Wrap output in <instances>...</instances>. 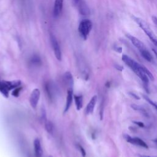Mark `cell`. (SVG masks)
<instances>
[{"instance_id": "6da1fadb", "label": "cell", "mask_w": 157, "mask_h": 157, "mask_svg": "<svg viewBox=\"0 0 157 157\" xmlns=\"http://www.w3.org/2000/svg\"><path fill=\"white\" fill-rule=\"evenodd\" d=\"M122 60L140 78L143 82L144 88L148 93H149L148 85L150 79L145 72V67L140 64L126 55H123Z\"/></svg>"}, {"instance_id": "7a4b0ae2", "label": "cell", "mask_w": 157, "mask_h": 157, "mask_svg": "<svg viewBox=\"0 0 157 157\" xmlns=\"http://www.w3.org/2000/svg\"><path fill=\"white\" fill-rule=\"evenodd\" d=\"M134 20L139 25L140 28L144 31V33L147 34V36L150 38L151 41L154 44V45L157 47V37L151 30L149 25L142 18L139 17H133Z\"/></svg>"}, {"instance_id": "3957f363", "label": "cell", "mask_w": 157, "mask_h": 157, "mask_svg": "<svg viewBox=\"0 0 157 157\" xmlns=\"http://www.w3.org/2000/svg\"><path fill=\"white\" fill-rule=\"evenodd\" d=\"M21 84L20 80L5 81L0 80V92L6 98L8 97V92L9 90L18 87Z\"/></svg>"}, {"instance_id": "277c9868", "label": "cell", "mask_w": 157, "mask_h": 157, "mask_svg": "<svg viewBox=\"0 0 157 157\" xmlns=\"http://www.w3.org/2000/svg\"><path fill=\"white\" fill-rule=\"evenodd\" d=\"M92 28V23L88 19L83 20L79 24L78 32L81 37L86 40Z\"/></svg>"}, {"instance_id": "5b68a950", "label": "cell", "mask_w": 157, "mask_h": 157, "mask_svg": "<svg viewBox=\"0 0 157 157\" xmlns=\"http://www.w3.org/2000/svg\"><path fill=\"white\" fill-rule=\"evenodd\" d=\"M50 41H51V44H52L53 50L54 52V54H55L56 58L58 61H61V52L59 45L55 36L52 34H50Z\"/></svg>"}, {"instance_id": "8992f818", "label": "cell", "mask_w": 157, "mask_h": 157, "mask_svg": "<svg viewBox=\"0 0 157 157\" xmlns=\"http://www.w3.org/2000/svg\"><path fill=\"white\" fill-rule=\"evenodd\" d=\"M45 90L48 98L50 100H53L56 93V90L55 84L51 81L46 82L45 84Z\"/></svg>"}, {"instance_id": "52a82bcc", "label": "cell", "mask_w": 157, "mask_h": 157, "mask_svg": "<svg viewBox=\"0 0 157 157\" xmlns=\"http://www.w3.org/2000/svg\"><path fill=\"white\" fill-rule=\"evenodd\" d=\"M124 137L128 142L131 144L138 145V146L144 147L145 148H148L147 144L143 140H142L139 137H132L129 135H126V134L124 136Z\"/></svg>"}, {"instance_id": "ba28073f", "label": "cell", "mask_w": 157, "mask_h": 157, "mask_svg": "<svg viewBox=\"0 0 157 157\" xmlns=\"http://www.w3.org/2000/svg\"><path fill=\"white\" fill-rule=\"evenodd\" d=\"M40 92L39 89L35 88L32 91L29 97V102H30L31 106L33 109H36V107H37V105L38 104L39 98H40Z\"/></svg>"}, {"instance_id": "9c48e42d", "label": "cell", "mask_w": 157, "mask_h": 157, "mask_svg": "<svg viewBox=\"0 0 157 157\" xmlns=\"http://www.w3.org/2000/svg\"><path fill=\"white\" fill-rule=\"evenodd\" d=\"M126 35L127 37L129 39V40L131 42V43L134 45V46L136 48H137L140 52L147 49V48L145 46V45L144 44V43H142L139 39H138L136 37L132 36L129 34H127Z\"/></svg>"}, {"instance_id": "30bf717a", "label": "cell", "mask_w": 157, "mask_h": 157, "mask_svg": "<svg viewBox=\"0 0 157 157\" xmlns=\"http://www.w3.org/2000/svg\"><path fill=\"white\" fill-rule=\"evenodd\" d=\"M63 80H64V84L67 86V89L68 88H73L74 79L72 77V75L70 72L67 71L64 74Z\"/></svg>"}, {"instance_id": "8fae6325", "label": "cell", "mask_w": 157, "mask_h": 157, "mask_svg": "<svg viewBox=\"0 0 157 157\" xmlns=\"http://www.w3.org/2000/svg\"><path fill=\"white\" fill-rule=\"evenodd\" d=\"M73 99V88H68L67 91V97H66V101L64 107V112H67L69 109Z\"/></svg>"}, {"instance_id": "7c38bea8", "label": "cell", "mask_w": 157, "mask_h": 157, "mask_svg": "<svg viewBox=\"0 0 157 157\" xmlns=\"http://www.w3.org/2000/svg\"><path fill=\"white\" fill-rule=\"evenodd\" d=\"M97 102V96L96 95H94L91 99H90V101H89V102L88 103L86 109H85V113L86 115L88 114H91L93 112L95 105L96 104Z\"/></svg>"}, {"instance_id": "4fadbf2b", "label": "cell", "mask_w": 157, "mask_h": 157, "mask_svg": "<svg viewBox=\"0 0 157 157\" xmlns=\"http://www.w3.org/2000/svg\"><path fill=\"white\" fill-rule=\"evenodd\" d=\"M63 7V0H55L53 9V15L58 17L61 13Z\"/></svg>"}, {"instance_id": "5bb4252c", "label": "cell", "mask_w": 157, "mask_h": 157, "mask_svg": "<svg viewBox=\"0 0 157 157\" xmlns=\"http://www.w3.org/2000/svg\"><path fill=\"white\" fill-rule=\"evenodd\" d=\"M34 149L36 157H41L42 155V149L40 140L37 138L34 140Z\"/></svg>"}, {"instance_id": "9a60e30c", "label": "cell", "mask_w": 157, "mask_h": 157, "mask_svg": "<svg viewBox=\"0 0 157 157\" xmlns=\"http://www.w3.org/2000/svg\"><path fill=\"white\" fill-rule=\"evenodd\" d=\"M78 9L80 13L83 15H88L90 13L89 8L84 1H81L80 2L78 6Z\"/></svg>"}, {"instance_id": "2e32d148", "label": "cell", "mask_w": 157, "mask_h": 157, "mask_svg": "<svg viewBox=\"0 0 157 157\" xmlns=\"http://www.w3.org/2000/svg\"><path fill=\"white\" fill-rule=\"evenodd\" d=\"M76 109L77 110H79L81 109L83 105V97L82 95H75L74 96Z\"/></svg>"}, {"instance_id": "e0dca14e", "label": "cell", "mask_w": 157, "mask_h": 157, "mask_svg": "<svg viewBox=\"0 0 157 157\" xmlns=\"http://www.w3.org/2000/svg\"><path fill=\"white\" fill-rule=\"evenodd\" d=\"M131 107L136 111H137L139 112V113H140L142 115H143L145 117H148V112L146 111V110L143 108L142 107L140 106V105H136V104H131Z\"/></svg>"}, {"instance_id": "ac0fdd59", "label": "cell", "mask_w": 157, "mask_h": 157, "mask_svg": "<svg viewBox=\"0 0 157 157\" xmlns=\"http://www.w3.org/2000/svg\"><path fill=\"white\" fill-rule=\"evenodd\" d=\"M45 130L50 134H53V131H54V126L53 124V123L48 120H45Z\"/></svg>"}, {"instance_id": "d6986e66", "label": "cell", "mask_w": 157, "mask_h": 157, "mask_svg": "<svg viewBox=\"0 0 157 157\" xmlns=\"http://www.w3.org/2000/svg\"><path fill=\"white\" fill-rule=\"evenodd\" d=\"M140 53V55H142V56L145 60H147V61H149V62H151V61L153 60V57H152L151 53L149 52V51L147 49H146Z\"/></svg>"}, {"instance_id": "ffe728a7", "label": "cell", "mask_w": 157, "mask_h": 157, "mask_svg": "<svg viewBox=\"0 0 157 157\" xmlns=\"http://www.w3.org/2000/svg\"><path fill=\"white\" fill-rule=\"evenodd\" d=\"M30 62L33 65L36 66H40L42 63L40 58L37 55H34L31 57V58L30 59Z\"/></svg>"}, {"instance_id": "44dd1931", "label": "cell", "mask_w": 157, "mask_h": 157, "mask_svg": "<svg viewBox=\"0 0 157 157\" xmlns=\"http://www.w3.org/2000/svg\"><path fill=\"white\" fill-rule=\"evenodd\" d=\"M143 97H144V98L150 104H151L156 110H157V103L156 102H155L154 101H153L151 99H150L147 96H146V95H144V94H143Z\"/></svg>"}, {"instance_id": "7402d4cb", "label": "cell", "mask_w": 157, "mask_h": 157, "mask_svg": "<svg viewBox=\"0 0 157 157\" xmlns=\"http://www.w3.org/2000/svg\"><path fill=\"white\" fill-rule=\"evenodd\" d=\"M21 90V87H17L13 91H12V95L14 96L15 97H18V95H19V93L20 92Z\"/></svg>"}, {"instance_id": "603a6c76", "label": "cell", "mask_w": 157, "mask_h": 157, "mask_svg": "<svg viewBox=\"0 0 157 157\" xmlns=\"http://www.w3.org/2000/svg\"><path fill=\"white\" fill-rule=\"evenodd\" d=\"M78 148L80 152L81 153V155H82V156L83 157H85V156H86V151H85V149L83 148V147L82 145H78Z\"/></svg>"}, {"instance_id": "cb8c5ba5", "label": "cell", "mask_w": 157, "mask_h": 157, "mask_svg": "<svg viewBox=\"0 0 157 157\" xmlns=\"http://www.w3.org/2000/svg\"><path fill=\"white\" fill-rule=\"evenodd\" d=\"M133 123L136 124H137V126H139V127H142V128H144L145 126L144 124L142 123V122H140V121H134Z\"/></svg>"}, {"instance_id": "d4e9b609", "label": "cell", "mask_w": 157, "mask_h": 157, "mask_svg": "<svg viewBox=\"0 0 157 157\" xmlns=\"http://www.w3.org/2000/svg\"><path fill=\"white\" fill-rule=\"evenodd\" d=\"M129 94L131 95V96H132V97H133L134 98H135L136 99H140V97H139L137 95H136L135 93H132V92H129Z\"/></svg>"}, {"instance_id": "484cf974", "label": "cell", "mask_w": 157, "mask_h": 157, "mask_svg": "<svg viewBox=\"0 0 157 157\" xmlns=\"http://www.w3.org/2000/svg\"><path fill=\"white\" fill-rule=\"evenodd\" d=\"M151 18H152V20L153 21V22H154V23L157 25V17L153 16Z\"/></svg>"}, {"instance_id": "4316f807", "label": "cell", "mask_w": 157, "mask_h": 157, "mask_svg": "<svg viewBox=\"0 0 157 157\" xmlns=\"http://www.w3.org/2000/svg\"><path fill=\"white\" fill-rule=\"evenodd\" d=\"M118 67H117V66H115V67H116L118 70H119V71H122V70L123 69V67L122 66H118Z\"/></svg>"}, {"instance_id": "83f0119b", "label": "cell", "mask_w": 157, "mask_h": 157, "mask_svg": "<svg viewBox=\"0 0 157 157\" xmlns=\"http://www.w3.org/2000/svg\"><path fill=\"white\" fill-rule=\"evenodd\" d=\"M152 50H153V53H154V54L155 55V56H156V59H157V51L156 50H155V49H152Z\"/></svg>"}, {"instance_id": "f1b7e54d", "label": "cell", "mask_w": 157, "mask_h": 157, "mask_svg": "<svg viewBox=\"0 0 157 157\" xmlns=\"http://www.w3.org/2000/svg\"><path fill=\"white\" fill-rule=\"evenodd\" d=\"M79 1H80V0H73V1H74V4H78V2H79Z\"/></svg>"}, {"instance_id": "f546056e", "label": "cell", "mask_w": 157, "mask_h": 157, "mask_svg": "<svg viewBox=\"0 0 157 157\" xmlns=\"http://www.w3.org/2000/svg\"><path fill=\"white\" fill-rule=\"evenodd\" d=\"M139 156L140 157H150V156H145V155H142H142H139Z\"/></svg>"}, {"instance_id": "4dcf8cb0", "label": "cell", "mask_w": 157, "mask_h": 157, "mask_svg": "<svg viewBox=\"0 0 157 157\" xmlns=\"http://www.w3.org/2000/svg\"><path fill=\"white\" fill-rule=\"evenodd\" d=\"M153 142H155V144L157 145V139H154V140H153Z\"/></svg>"}, {"instance_id": "1f68e13d", "label": "cell", "mask_w": 157, "mask_h": 157, "mask_svg": "<svg viewBox=\"0 0 157 157\" xmlns=\"http://www.w3.org/2000/svg\"><path fill=\"white\" fill-rule=\"evenodd\" d=\"M49 157H53V156H49Z\"/></svg>"}]
</instances>
